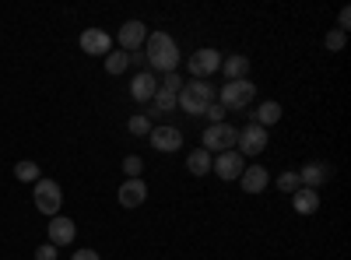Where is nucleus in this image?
<instances>
[{
  "instance_id": "nucleus-1",
  "label": "nucleus",
  "mask_w": 351,
  "mask_h": 260,
  "mask_svg": "<svg viewBox=\"0 0 351 260\" xmlns=\"http://www.w3.org/2000/svg\"><path fill=\"white\" fill-rule=\"evenodd\" d=\"M144 60H148L152 74L155 71L172 74L180 67V46H176V39L169 32H148V39H144Z\"/></svg>"
},
{
  "instance_id": "nucleus-2",
  "label": "nucleus",
  "mask_w": 351,
  "mask_h": 260,
  "mask_svg": "<svg viewBox=\"0 0 351 260\" xmlns=\"http://www.w3.org/2000/svg\"><path fill=\"white\" fill-rule=\"evenodd\" d=\"M218 99V92H215V84H208V81H186L183 84V92L176 95V106H180L186 117H204L208 113V106Z\"/></svg>"
},
{
  "instance_id": "nucleus-3",
  "label": "nucleus",
  "mask_w": 351,
  "mask_h": 260,
  "mask_svg": "<svg viewBox=\"0 0 351 260\" xmlns=\"http://www.w3.org/2000/svg\"><path fill=\"white\" fill-rule=\"evenodd\" d=\"M253 99H256V84H253L250 78H243V81H225L221 92H218V102H221L225 113H228V109H246Z\"/></svg>"
},
{
  "instance_id": "nucleus-4",
  "label": "nucleus",
  "mask_w": 351,
  "mask_h": 260,
  "mask_svg": "<svg viewBox=\"0 0 351 260\" xmlns=\"http://www.w3.org/2000/svg\"><path fill=\"white\" fill-rule=\"evenodd\" d=\"M204 144H200V148L204 152H232V148H236V141H239V130L236 127H232V123H211L208 130H204V137H200Z\"/></svg>"
},
{
  "instance_id": "nucleus-5",
  "label": "nucleus",
  "mask_w": 351,
  "mask_h": 260,
  "mask_svg": "<svg viewBox=\"0 0 351 260\" xmlns=\"http://www.w3.org/2000/svg\"><path fill=\"white\" fill-rule=\"evenodd\" d=\"M36 208L46 215V218H53V215H60V204H64V190H60V183H53V180H36Z\"/></svg>"
},
{
  "instance_id": "nucleus-6",
  "label": "nucleus",
  "mask_w": 351,
  "mask_h": 260,
  "mask_svg": "<svg viewBox=\"0 0 351 260\" xmlns=\"http://www.w3.org/2000/svg\"><path fill=\"white\" fill-rule=\"evenodd\" d=\"M221 67V53L211 49V46H204L197 53H190V74L193 81H208V74H215Z\"/></svg>"
},
{
  "instance_id": "nucleus-7",
  "label": "nucleus",
  "mask_w": 351,
  "mask_h": 260,
  "mask_svg": "<svg viewBox=\"0 0 351 260\" xmlns=\"http://www.w3.org/2000/svg\"><path fill=\"white\" fill-rule=\"evenodd\" d=\"M263 148H267V130L256 127V123H246L239 130V141H236V152L246 158V155H260Z\"/></svg>"
},
{
  "instance_id": "nucleus-8",
  "label": "nucleus",
  "mask_w": 351,
  "mask_h": 260,
  "mask_svg": "<svg viewBox=\"0 0 351 260\" xmlns=\"http://www.w3.org/2000/svg\"><path fill=\"white\" fill-rule=\"evenodd\" d=\"M246 169V158L232 148V152H221L218 158H211V172H218V180H239Z\"/></svg>"
},
{
  "instance_id": "nucleus-9",
  "label": "nucleus",
  "mask_w": 351,
  "mask_h": 260,
  "mask_svg": "<svg viewBox=\"0 0 351 260\" xmlns=\"http://www.w3.org/2000/svg\"><path fill=\"white\" fill-rule=\"evenodd\" d=\"M148 144L155 152H180L183 148V130L180 127H152V134H148Z\"/></svg>"
},
{
  "instance_id": "nucleus-10",
  "label": "nucleus",
  "mask_w": 351,
  "mask_h": 260,
  "mask_svg": "<svg viewBox=\"0 0 351 260\" xmlns=\"http://www.w3.org/2000/svg\"><path fill=\"white\" fill-rule=\"evenodd\" d=\"M77 46H81L88 56H106V53L112 49V39L106 36V28H84L81 39H77Z\"/></svg>"
},
{
  "instance_id": "nucleus-11",
  "label": "nucleus",
  "mask_w": 351,
  "mask_h": 260,
  "mask_svg": "<svg viewBox=\"0 0 351 260\" xmlns=\"http://www.w3.org/2000/svg\"><path fill=\"white\" fill-rule=\"evenodd\" d=\"M120 46H123V53H137L141 46H144V39H148V25L144 21H123V28H120Z\"/></svg>"
},
{
  "instance_id": "nucleus-12",
  "label": "nucleus",
  "mask_w": 351,
  "mask_h": 260,
  "mask_svg": "<svg viewBox=\"0 0 351 260\" xmlns=\"http://www.w3.org/2000/svg\"><path fill=\"white\" fill-rule=\"evenodd\" d=\"M155 92H158V78H155L152 71L134 74V81H130V99H134V102H152Z\"/></svg>"
},
{
  "instance_id": "nucleus-13",
  "label": "nucleus",
  "mask_w": 351,
  "mask_h": 260,
  "mask_svg": "<svg viewBox=\"0 0 351 260\" xmlns=\"http://www.w3.org/2000/svg\"><path fill=\"white\" fill-rule=\"evenodd\" d=\"M46 228H49V243L53 246H71L74 243V233H77V225L71 218H64V215H53Z\"/></svg>"
},
{
  "instance_id": "nucleus-14",
  "label": "nucleus",
  "mask_w": 351,
  "mask_h": 260,
  "mask_svg": "<svg viewBox=\"0 0 351 260\" xmlns=\"http://www.w3.org/2000/svg\"><path fill=\"white\" fill-rule=\"evenodd\" d=\"M330 176H334V169H330L327 162H309V165L299 169V180H302V187H309V190H316L319 183H330Z\"/></svg>"
},
{
  "instance_id": "nucleus-15",
  "label": "nucleus",
  "mask_w": 351,
  "mask_h": 260,
  "mask_svg": "<svg viewBox=\"0 0 351 260\" xmlns=\"http://www.w3.org/2000/svg\"><path fill=\"white\" fill-rule=\"evenodd\" d=\"M239 183H243L246 193H263V190H267V183H271V172L263 169V165H246Z\"/></svg>"
},
{
  "instance_id": "nucleus-16",
  "label": "nucleus",
  "mask_w": 351,
  "mask_h": 260,
  "mask_svg": "<svg viewBox=\"0 0 351 260\" xmlns=\"http://www.w3.org/2000/svg\"><path fill=\"white\" fill-rule=\"evenodd\" d=\"M291 208L299 215H316L319 211V190H309V187H299L291 193Z\"/></svg>"
},
{
  "instance_id": "nucleus-17",
  "label": "nucleus",
  "mask_w": 351,
  "mask_h": 260,
  "mask_svg": "<svg viewBox=\"0 0 351 260\" xmlns=\"http://www.w3.org/2000/svg\"><path fill=\"white\" fill-rule=\"evenodd\" d=\"M144 200H148V187H144L141 180H127L120 187V204L123 208H141Z\"/></svg>"
},
{
  "instance_id": "nucleus-18",
  "label": "nucleus",
  "mask_w": 351,
  "mask_h": 260,
  "mask_svg": "<svg viewBox=\"0 0 351 260\" xmlns=\"http://www.w3.org/2000/svg\"><path fill=\"white\" fill-rule=\"evenodd\" d=\"M221 74H225V81H243L250 74V56H243V53L225 56V60H221Z\"/></svg>"
},
{
  "instance_id": "nucleus-19",
  "label": "nucleus",
  "mask_w": 351,
  "mask_h": 260,
  "mask_svg": "<svg viewBox=\"0 0 351 260\" xmlns=\"http://www.w3.org/2000/svg\"><path fill=\"white\" fill-rule=\"evenodd\" d=\"M278 120H281V106H278V102H260V106H256V113H253V123H256V127H263V130L274 127Z\"/></svg>"
},
{
  "instance_id": "nucleus-20",
  "label": "nucleus",
  "mask_w": 351,
  "mask_h": 260,
  "mask_svg": "<svg viewBox=\"0 0 351 260\" xmlns=\"http://www.w3.org/2000/svg\"><path fill=\"white\" fill-rule=\"evenodd\" d=\"M211 152H204V148H197V152H190V158H186V169H190V176H208L211 172Z\"/></svg>"
},
{
  "instance_id": "nucleus-21",
  "label": "nucleus",
  "mask_w": 351,
  "mask_h": 260,
  "mask_svg": "<svg viewBox=\"0 0 351 260\" xmlns=\"http://www.w3.org/2000/svg\"><path fill=\"white\" fill-rule=\"evenodd\" d=\"M130 67V53H123V49H109L106 53V71L109 74H123Z\"/></svg>"
},
{
  "instance_id": "nucleus-22",
  "label": "nucleus",
  "mask_w": 351,
  "mask_h": 260,
  "mask_svg": "<svg viewBox=\"0 0 351 260\" xmlns=\"http://www.w3.org/2000/svg\"><path fill=\"white\" fill-rule=\"evenodd\" d=\"M14 176H18L21 183H36V180H43V172H39L36 162H18V165H14Z\"/></svg>"
},
{
  "instance_id": "nucleus-23",
  "label": "nucleus",
  "mask_w": 351,
  "mask_h": 260,
  "mask_svg": "<svg viewBox=\"0 0 351 260\" xmlns=\"http://www.w3.org/2000/svg\"><path fill=\"white\" fill-rule=\"evenodd\" d=\"M127 130H130V134H137V137H148V134H152V117H144V113H137V117H130Z\"/></svg>"
},
{
  "instance_id": "nucleus-24",
  "label": "nucleus",
  "mask_w": 351,
  "mask_h": 260,
  "mask_svg": "<svg viewBox=\"0 0 351 260\" xmlns=\"http://www.w3.org/2000/svg\"><path fill=\"white\" fill-rule=\"evenodd\" d=\"M152 102H155V113H172V109H176V95H172V92H165L162 84H158V92H155V99H152Z\"/></svg>"
},
{
  "instance_id": "nucleus-25",
  "label": "nucleus",
  "mask_w": 351,
  "mask_h": 260,
  "mask_svg": "<svg viewBox=\"0 0 351 260\" xmlns=\"http://www.w3.org/2000/svg\"><path fill=\"white\" fill-rule=\"evenodd\" d=\"M299 187H302L299 172H281V176H278V190H285V193H295Z\"/></svg>"
},
{
  "instance_id": "nucleus-26",
  "label": "nucleus",
  "mask_w": 351,
  "mask_h": 260,
  "mask_svg": "<svg viewBox=\"0 0 351 260\" xmlns=\"http://www.w3.org/2000/svg\"><path fill=\"white\" fill-rule=\"evenodd\" d=\"M183 84H186V81H183L180 74H176V71L162 78V88H165V92H172V95H180V92H183Z\"/></svg>"
},
{
  "instance_id": "nucleus-27",
  "label": "nucleus",
  "mask_w": 351,
  "mask_h": 260,
  "mask_svg": "<svg viewBox=\"0 0 351 260\" xmlns=\"http://www.w3.org/2000/svg\"><path fill=\"white\" fill-rule=\"evenodd\" d=\"M141 169H144V162H141L137 155H127V158H123V172H127L130 180H141Z\"/></svg>"
},
{
  "instance_id": "nucleus-28",
  "label": "nucleus",
  "mask_w": 351,
  "mask_h": 260,
  "mask_svg": "<svg viewBox=\"0 0 351 260\" xmlns=\"http://www.w3.org/2000/svg\"><path fill=\"white\" fill-rule=\"evenodd\" d=\"M204 117H208L211 123H225V117H228V113H225V109H221V102L215 99V102L208 106V113H204Z\"/></svg>"
},
{
  "instance_id": "nucleus-29",
  "label": "nucleus",
  "mask_w": 351,
  "mask_h": 260,
  "mask_svg": "<svg viewBox=\"0 0 351 260\" xmlns=\"http://www.w3.org/2000/svg\"><path fill=\"white\" fill-rule=\"evenodd\" d=\"M344 43H348V36L344 32H337V28H334V32H327V49H344Z\"/></svg>"
},
{
  "instance_id": "nucleus-30",
  "label": "nucleus",
  "mask_w": 351,
  "mask_h": 260,
  "mask_svg": "<svg viewBox=\"0 0 351 260\" xmlns=\"http://www.w3.org/2000/svg\"><path fill=\"white\" fill-rule=\"evenodd\" d=\"M36 260H56V246H53V243H43V246L36 250Z\"/></svg>"
},
{
  "instance_id": "nucleus-31",
  "label": "nucleus",
  "mask_w": 351,
  "mask_h": 260,
  "mask_svg": "<svg viewBox=\"0 0 351 260\" xmlns=\"http://www.w3.org/2000/svg\"><path fill=\"white\" fill-rule=\"evenodd\" d=\"M348 25H351V11L344 8V11L337 14V32H344V36H348Z\"/></svg>"
},
{
  "instance_id": "nucleus-32",
  "label": "nucleus",
  "mask_w": 351,
  "mask_h": 260,
  "mask_svg": "<svg viewBox=\"0 0 351 260\" xmlns=\"http://www.w3.org/2000/svg\"><path fill=\"white\" fill-rule=\"evenodd\" d=\"M71 260H99V253H95V250H77Z\"/></svg>"
},
{
  "instance_id": "nucleus-33",
  "label": "nucleus",
  "mask_w": 351,
  "mask_h": 260,
  "mask_svg": "<svg viewBox=\"0 0 351 260\" xmlns=\"http://www.w3.org/2000/svg\"><path fill=\"white\" fill-rule=\"evenodd\" d=\"M130 64H134V67H144V64H148V60H144V53L137 49V53H130Z\"/></svg>"
}]
</instances>
